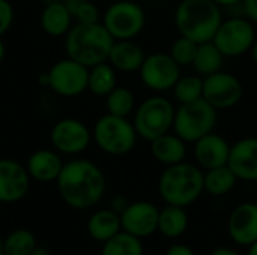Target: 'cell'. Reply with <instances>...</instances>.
Masks as SVG:
<instances>
[{
	"label": "cell",
	"instance_id": "ffe728a7",
	"mask_svg": "<svg viewBox=\"0 0 257 255\" xmlns=\"http://www.w3.org/2000/svg\"><path fill=\"white\" fill-rule=\"evenodd\" d=\"M145 51L142 47L134 42V39L114 41L110 54L108 63L120 72H137L145 60Z\"/></svg>",
	"mask_w": 257,
	"mask_h": 255
},
{
	"label": "cell",
	"instance_id": "d590c367",
	"mask_svg": "<svg viewBox=\"0 0 257 255\" xmlns=\"http://www.w3.org/2000/svg\"><path fill=\"white\" fill-rule=\"evenodd\" d=\"M242 6H244L245 17L257 24V0H244Z\"/></svg>",
	"mask_w": 257,
	"mask_h": 255
},
{
	"label": "cell",
	"instance_id": "4316f807",
	"mask_svg": "<svg viewBox=\"0 0 257 255\" xmlns=\"http://www.w3.org/2000/svg\"><path fill=\"white\" fill-rule=\"evenodd\" d=\"M117 86L116 69L108 63L102 62L89 68V81L87 90L96 96H107Z\"/></svg>",
	"mask_w": 257,
	"mask_h": 255
},
{
	"label": "cell",
	"instance_id": "ba28073f",
	"mask_svg": "<svg viewBox=\"0 0 257 255\" xmlns=\"http://www.w3.org/2000/svg\"><path fill=\"white\" fill-rule=\"evenodd\" d=\"M101 23L114 41L134 39L146 26V14L137 2L117 0L105 9Z\"/></svg>",
	"mask_w": 257,
	"mask_h": 255
},
{
	"label": "cell",
	"instance_id": "7dc6e473",
	"mask_svg": "<svg viewBox=\"0 0 257 255\" xmlns=\"http://www.w3.org/2000/svg\"><path fill=\"white\" fill-rule=\"evenodd\" d=\"M0 255H6V254H5V252H0Z\"/></svg>",
	"mask_w": 257,
	"mask_h": 255
},
{
	"label": "cell",
	"instance_id": "7402d4cb",
	"mask_svg": "<svg viewBox=\"0 0 257 255\" xmlns=\"http://www.w3.org/2000/svg\"><path fill=\"white\" fill-rule=\"evenodd\" d=\"M151 153L157 162L169 167L185 161L187 143L175 132H167L151 141Z\"/></svg>",
	"mask_w": 257,
	"mask_h": 255
},
{
	"label": "cell",
	"instance_id": "cb8c5ba5",
	"mask_svg": "<svg viewBox=\"0 0 257 255\" xmlns=\"http://www.w3.org/2000/svg\"><path fill=\"white\" fill-rule=\"evenodd\" d=\"M188 224L190 219L185 207L166 204V207L160 210L158 231L167 239H179L181 236H184L188 230Z\"/></svg>",
	"mask_w": 257,
	"mask_h": 255
},
{
	"label": "cell",
	"instance_id": "60d3db41",
	"mask_svg": "<svg viewBox=\"0 0 257 255\" xmlns=\"http://www.w3.org/2000/svg\"><path fill=\"white\" fill-rule=\"evenodd\" d=\"M38 81H39V86H42V87H48V74H47V72L41 74V75H39V78H38Z\"/></svg>",
	"mask_w": 257,
	"mask_h": 255
},
{
	"label": "cell",
	"instance_id": "5b68a950",
	"mask_svg": "<svg viewBox=\"0 0 257 255\" xmlns=\"http://www.w3.org/2000/svg\"><path fill=\"white\" fill-rule=\"evenodd\" d=\"M92 138L98 149L104 153L122 156L136 147L139 134L134 128V123L130 122L128 117L107 113L95 122Z\"/></svg>",
	"mask_w": 257,
	"mask_h": 255
},
{
	"label": "cell",
	"instance_id": "ab89813d",
	"mask_svg": "<svg viewBox=\"0 0 257 255\" xmlns=\"http://www.w3.org/2000/svg\"><path fill=\"white\" fill-rule=\"evenodd\" d=\"M30 255H51L50 254V251L47 249V248H42V246H36L33 251H32V254Z\"/></svg>",
	"mask_w": 257,
	"mask_h": 255
},
{
	"label": "cell",
	"instance_id": "4dcf8cb0",
	"mask_svg": "<svg viewBox=\"0 0 257 255\" xmlns=\"http://www.w3.org/2000/svg\"><path fill=\"white\" fill-rule=\"evenodd\" d=\"M38 243L35 234L29 230L18 228L5 237L3 252L6 255H30Z\"/></svg>",
	"mask_w": 257,
	"mask_h": 255
},
{
	"label": "cell",
	"instance_id": "1f68e13d",
	"mask_svg": "<svg viewBox=\"0 0 257 255\" xmlns=\"http://www.w3.org/2000/svg\"><path fill=\"white\" fill-rule=\"evenodd\" d=\"M197 48H199V44H197V42H194V41L190 39V38L179 36V38L170 45L169 54L173 57V60H175L181 68H182V66H191L193 62H194Z\"/></svg>",
	"mask_w": 257,
	"mask_h": 255
},
{
	"label": "cell",
	"instance_id": "ac0fdd59",
	"mask_svg": "<svg viewBox=\"0 0 257 255\" xmlns=\"http://www.w3.org/2000/svg\"><path fill=\"white\" fill-rule=\"evenodd\" d=\"M230 147L232 144H229V141L224 137L211 132L194 143L196 162L203 170L227 165L230 156Z\"/></svg>",
	"mask_w": 257,
	"mask_h": 255
},
{
	"label": "cell",
	"instance_id": "4fadbf2b",
	"mask_svg": "<svg viewBox=\"0 0 257 255\" xmlns=\"http://www.w3.org/2000/svg\"><path fill=\"white\" fill-rule=\"evenodd\" d=\"M244 95L241 81L224 71H218L208 77H203V99H206L214 108L229 110L235 107Z\"/></svg>",
	"mask_w": 257,
	"mask_h": 255
},
{
	"label": "cell",
	"instance_id": "8d00e7d4",
	"mask_svg": "<svg viewBox=\"0 0 257 255\" xmlns=\"http://www.w3.org/2000/svg\"><path fill=\"white\" fill-rule=\"evenodd\" d=\"M128 204H130V203H128V200H126L123 195H114V197L111 198V201H110V209L120 215V213L128 207Z\"/></svg>",
	"mask_w": 257,
	"mask_h": 255
},
{
	"label": "cell",
	"instance_id": "836d02e7",
	"mask_svg": "<svg viewBox=\"0 0 257 255\" xmlns=\"http://www.w3.org/2000/svg\"><path fill=\"white\" fill-rule=\"evenodd\" d=\"M14 23V8L9 0H0V38Z\"/></svg>",
	"mask_w": 257,
	"mask_h": 255
},
{
	"label": "cell",
	"instance_id": "5bb4252c",
	"mask_svg": "<svg viewBox=\"0 0 257 255\" xmlns=\"http://www.w3.org/2000/svg\"><path fill=\"white\" fill-rule=\"evenodd\" d=\"M160 209L151 201H134L120 213L122 230L139 237L146 239L158 231Z\"/></svg>",
	"mask_w": 257,
	"mask_h": 255
},
{
	"label": "cell",
	"instance_id": "d6a6232c",
	"mask_svg": "<svg viewBox=\"0 0 257 255\" xmlns=\"http://www.w3.org/2000/svg\"><path fill=\"white\" fill-rule=\"evenodd\" d=\"M66 6L69 8L74 20L81 24H93L99 23L101 12L98 6L89 0H66Z\"/></svg>",
	"mask_w": 257,
	"mask_h": 255
},
{
	"label": "cell",
	"instance_id": "7a4b0ae2",
	"mask_svg": "<svg viewBox=\"0 0 257 255\" xmlns=\"http://www.w3.org/2000/svg\"><path fill=\"white\" fill-rule=\"evenodd\" d=\"M113 44V36L101 21L93 24L75 23L65 36L66 56L87 68L107 62Z\"/></svg>",
	"mask_w": 257,
	"mask_h": 255
},
{
	"label": "cell",
	"instance_id": "83f0119b",
	"mask_svg": "<svg viewBox=\"0 0 257 255\" xmlns=\"http://www.w3.org/2000/svg\"><path fill=\"white\" fill-rule=\"evenodd\" d=\"M101 255H145V249L142 239L122 230L102 243Z\"/></svg>",
	"mask_w": 257,
	"mask_h": 255
},
{
	"label": "cell",
	"instance_id": "ee69618b",
	"mask_svg": "<svg viewBox=\"0 0 257 255\" xmlns=\"http://www.w3.org/2000/svg\"><path fill=\"white\" fill-rule=\"evenodd\" d=\"M5 54H6V47H5L3 41L0 39V63H2L3 59H5Z\"/></svg>",
	"mask_w": 257,
	"mask_h": 255
},
{
	"label": "cell",
	"instance_id": "d6986e66",
	"mask_svg": "<svg viewBox=\"0 0 257 255\" xmlns=\"http://www.w3.org/2000/svg\"><path fill=\"white\" fill-rule=\"evenodd\" d=\"M26 168L30 179L39 183H50L57 180L63 168V161L54 149H39L29 156Z\"/></svg>",
	"mask_w": 257,
	"mask_h": 255
},
{
	"label": "cell",
	"instance_id": "30bf717a",
	"mask_svg": "<svg viewBox=\"0 0 257 255\" xmlns=\"http://www.w3.org/2000/svg\"><path fill=\"white\" fill-rule=\"evenodd\" d=\"M48 87L59 96L75 98L87 90L89 68L66 57L48 69Z\"/></svg>",
	"mask_w": 257,
	"mask_h": 255
},
{
	"label": "cell",
	"instance_id": "e575fe53",
	"mask_svg": "<svg viewBox=\"0 0 257 255\" xmlns=\"http://www.w3.org/2000/svg\"><path fill=\"white\" fill-rule=\"evenodd\" d=\"M166 255H196V252L185 243H173L169 246Z\"/></svg>",
	"mask_w": 257,
	"mask_h": 255
},
{
	"label": "cell",
	"instance_id": "f6af8a7d",
	"mask_svg": "<svg viewBox=\"0 0 257 255\" xmlns=\"http://www.w3.org/2000/svg\"><path fill=\"white\" fill-rule=\"evenodd\" d=\"M3 248H5V239L0 237V252H3Z\"/></svg>",
	"mask_w": 257,
	"mask_h": 255
},
{
	"label": "cell",
	"instance_id": "d4e9b609",
	"mask_svg": "<svg viewBox=\"0 0 257 255\" xmlns=\"http://www.w3.org/2000/svg\"><path fill=\"white\" fill-rule=\"evenodd\" d=\"M236 182H238V177L235 176V173L230 170L229 165L215 167L203 173L205 192H208L212 197L227 195L235 188Z\"/></svg>",
	"mask_w": 257,
	"mask_h": 255
},
{
	"label": "cell",
	"instance_id": "74e56055",
	"mask_svg": "<svg viewBox=\"0 0 257 255\" xmlns=\"http://www.w3.org/2000/svg\"><path fill=\"white\" fill-rule=\"evenodd\" d=\"M209 255H241L236 249L227 248V246H218L215 249H212V252Z\"/></svg>",
	"mask_w": 257,
	"mask_h": 255
},
{
	"label": "cell",
	"instance_id": "277c9868",
	"mask_svg": "<svg viewBox=\"0 0 257 255\" xmlns=\"http://www.w3.org/2000/svg\"><path fill=\"white\" fill-rule=\"evenodd\" d=\"M203 192L202 168L185 161L166 167L158 179V194L166 204L187 209L196 203Z\"/></svg>",
	"mask_w": 257,
	"mask_h": 255
},
{
	"label": "cell",
	"instance_id": "8992f818",
	"mask_svg": "<svg viewBox=\"0 0 257 255\" xmlns=\"http://www.w3.org/2000/svg\"><path fill=\"white\" fill-rule=\"evenodd\" d=\"M218 120V110L214 108L206 99L181 104L176 108L173 120V132L179 135L187 144L196 143L202 137L214 132Z\"/></svg>",
	"mask_w": 257,
	"mask_h": 255
},
{
	"label": "cell",
	"instance_id": "9c48e42d",
	"mask_svg": "<svg viewBox=\"0 0 257 255\" xmlns=\"http://www.w3.org/2000/svg\"><path fill=\"white\" fill-rule=\"evenodd\" d=\"M256 41L254 23L247 17H232L223 20L214 35L212 42L224 57H241L248 53Z\"/></svg>",
	"mask_w": 257,
	"mask_h": 255
},
{
	"label": "cell",
	"instance_id": "f1b7e54d",
	"mask_svg": "<svg viewBox=\"0 0 257 255\" xmlns=\"http://www.w3.org/2000/svg\"><path fill=\"white\" fill-rule=\"evenodd\" d=\"M105 108L110 114L128 117L131 113L136 111V96L130 89L123 86H116L105 96Z\"/></svg>",
	"mask_w": 257,
	"mask_h": 255
},
{
	"label": "cell",
	"instance_id": "9a60e30c",
	"mask_svg": "<svg viewBox=\"0 0 257 255\" xmlns=\"http://www.w3.org/2000/svg\"><path fill=\"white\" fill-rule=\"evenodd\" d=\"M30 188V176L27 168L18 161L0 159V203L11 204L23 200Z\"/></svg>",
	"mask_w": 257,
	"mask_h": 255
},
{
	"label": "cell",
	"instance_id": "6da1fadb",
	"mask_svg": "<svg viewBox=\"0 0 257 255\" xmlns=\"http://www.w3.org/2000/svg\"><path fill=\"white\" fill-rule=\"evenodd\" d=\"M56 183L62 200L77 210L96 206L107 188L104 171L89 159H71L65 162Z\"/></svg>",
	"mask_w": 257,
	"mask_h": 255
},
{
	"label": "cell",
	"instance_id": "f546056e",
	"mask_svg": "<svg viewBox=\"0 0 257 255\" xmlns=\"http://www.w3.org/2000/svg\"><path fill=\"white\" fill-rule=\"evenodd\" d=\"M172 90L179 104L197 101L203 96V77H200L199 74L184 77L181 75Z\"/></svg>",
	"mask_w": 257,
	"mask_h": 255
},
{
	"label": "cell",
	"instance_id": "484cf974",
	"mask_svg": "<svg viewBox=\"0 0 257 255\" xmlns=\"http://www.w3.org/2000/svg\"><path fill=\"white\" fill-rule=\"evenodd\" d=\"M224 59L226 57L218 50V47L212 41H209V42L199 44V48H197V53L191 66L200 77H208L223 69Z\"/></svg>",
	"mask_w": 257,
	"mask_h": 255
},
{
	"label": "cell",
	"instance_id": "44dd1931",
	"mask_svg": "<svg viewBox=\"0 0 257 255\" xmlns=\"http://www.w3.org/2000/svg\"><path fill=\"white\" fill-rule=\"evenodd\" d=\"M41 29L53 36H66L69 29L74 26V17L65 2H47L41 12Z\"/></svg>",
	"mask_w": 257,
	"mask_h": 255
},
{
	"label": "cell",
	"instance_id": "c3c4849f",
	"mask_svg": "<svg viewBox=\"0 0 257 255\" xmlns=\"http://www.w3.org/2000/svg\"><path fill=\"white\" fill-rule=\"evenodd\" d=\"M254 203H256V204H257V197H256V201H254Z\"/></svg>",
	"mask_w": 257,
	"mask_h": 255
},
{
	"label": "cell",
	"instance_id": "2e32d148",
	"mask_svg": "<svg viewBox=\"0 0 257 255\" xmlns=\"http://www.w3.org/2000/svg\"><path fill=\"white\" fill-rule=\"evenodd\" d=\"M227 233L239 246H250L257 240V204L242 203L236 206L227 219Z\"/></svg>",
	"mask_w": 257,
	"mask_h": 255
},
{
	"label": "cell",
	"instance_id": "b9f144b4",
	"mask_svg": "<svg viewBox=\"0 0 257 255\" xmlns=\"http://www.w3.org/2000/svg\"><path fill=\"white\" fill-rule=\"evenodd\" d=\"M250 54H251L253 62L257 65V38L256 41H254V44H253V47H251V50H250Z\"/></svg>",
	"mask_w": 257,
	"mask_h": 255
},
{
	"label": "cell",
	"instance_id": "7bdbcfd3",
	"mask_svg": "<svg viewBox=\"0 0 257 255\" xmlns=\"http://www.w3.org/2000/svg\"><path fill=\"white\" fill-rule=\"evenodd\" d=\"M248 248V251H247V255H257V240L256 242H253L250 246H247Z\"/></svg>",
	"mask_w": 257,
	"mask_h": 255
},
{
	"label": "cell",
	"instance_id": "bcb514c9",
	"mask_svg": "<svg viewBox=\"0 0 257 255\" xmlns=\"http://www.w3.org/2000/svg\"><path fill=\"white\" fill-rule=\"evenodd\" d=\"M47 2H66V0H47Z\"/></svg>",
	"mask_w": 257,
	"mask_h": 255
},
{
	"label": "cell",
	"instance_id": "603a6c76",
	"mask_svg": "<svg viewBox=\"0 0 257 255\" xmlns=\"http://www.w3.org/2000/svg\"><path fill=\"white\" fill-rule=\"evenodd\" d=\"M122 231L120 215L111 209H101L90 215L87 221V234L95 242H107Z\"/></svg>",
	"mask_w": 257,
	"mask_h": 255
},
{
	"label": "cell",
	"instance_id": "3957f363",
	"mask_svg": "<svg viewBox=\"0 0 257 255\" xmlns=\"http://www.w3.org/2000/svg\"><path fill=\"white\" fill-rule=\"evenodd\" d=\"M221 23V8L214 0H181L175 11L179 35L197 44L212 41Z\"/></svg>",
	"mask_w": 257,
	"mask_h": 255
},
{
	"label": "cell",
	"instance_id": "52a82bcc",
	"mask_svg": "<svg viewBox=\"0 0 257 255\" xmlns=\"http://www.w3.org/2000/svg\"><path fill=\"white\" fill-rule=\"evenodd\" d=\"M176 108L173 102L161 95L145 99L134 111V128L140 138L152 141L173 129Z\"/></svg>",
	"mask_w": 257,
	"mask_h": 255
},
{
	"label": "cell",
	"instance_id": "f35d334b",
	"mask_svg": "<svg viewBox=\"0 0 257 255\" xmlns=\"http://www.w3.org/2000/svg\"><path fill=\"white\" fill-rule=\"evenodd\" d=\"M220 8H230V6H235V5H239L242 3L244 0H214Z\"/></svg>",
	"mask_w": 257,
	"mask_h": 255
},
{
	"label": "cell",
	"instance_id": "8fae6325",
	"mask_svg": "<svg viewBox=\"0 0 257 255\" xmlns=\"http://www.w3.org/2000/svg\"><path fill=\"white\" fill-rule=\"evenodd\" d=\"M139 74L149 90L164 93L175 87L181 77V66L169 53H154L145 57Z\"/></svg>",
	"mask_w": 257,
	"mask_h": 255
},
{
	"label": "cell",
	"instance_id": "7c38bea8",
	"mask_svg": "<svg viewBox=\"0 0 257 255\" xmlns=\"http://www.w3.org/2000/svg\"><path fill=\"white\" fill-rule=\"evenodd\" d=\"M92 131L78 119L66 117L56 122L50 132V141L56 152L62 155H80L92 143Z\"/></svg>",
	"mask_w": 257,
	"mask_h": 255
},
{
	"label": "cell",
	"instance_id": "e0dca14e",
	"mask_svg": "<svg viewBox=\"0 0 257 255\" xmlns=\"http://www.w3.org/2000/svg\"><path fill=\"white\" fill-rule=\"evenodd\" d=\"M227 165L238 180L257 182V137H245L232 144Z\"/></svg>",
	"mask_w": 257,
	"mask_h": 255
}]
</instances>
